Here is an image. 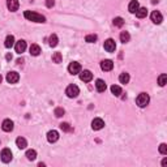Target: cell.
<instances>
[{"label":"cell","mask_w":167,"mask_h":167,"mask_svg":"<svg viewBox=\"0 0 167 167\" xmlns=\"http://www.w3.org/2000/svg\"><path fill=\"white\" fill-rule=\"evenodd\" d=\"M24 16H25L26 20L29 21H33V22H45L46 21V17L37 12H31V10H25L24 12Z\"/></svg>","instance_id":"1"},{"label":"cell","mask_w":167,"mask_h":167,"mask_svg":"<svg viewBox=\"0 0 167 167\" xmlns=\"http://www.w3.org/2000/svg\"><path fill=\"white\" fill-rule=\"evenodd\" d=\"M149 102H150V97H149V94H146V93L138 94L136 98V103L138 107H146L148 104H149Z\"/></svg>","instance_id":"2"},{"label":"cell","mask_w":167,"mask_h":167,"mask_svg":"<svg viewBox=\"0 0 167 167\" xmlns=\"http://www.w3.org/2000/svg\"><path fill=\"white\" fill-rule=\"evenodd\" d=\"M65 94H67V97L68 98H76L77 95L80 94V89H79V86L77 85H69L68 88L65 89Z\"/></svg>","instance_id":"3"},{"label":"cell","mask_w":167,"mask_h":167,"mask_svg":"<svg viewBox=\"0 0 167 167\" xmlns=\"http://www.w3.org/2000/svg\"><path fill=\"white\" fill-rule=\"evenodd\" d=\"M68 71L71 74H79L81 72V64L77 63V61H72L68 65Z\"/></svg>","instance_id":"4"},{"label":"cell","mask_w":167,"mask_h":167,"mask_svg":"<svg viewBox=\"0 0 167 167\" xmlns=\"http://www.w3.org/2000/svg\"><path fill=\"white\" fill-rule=\"evenodd\" d=\"M104 50H106L107 52H114V51L116 50V43H115L114 39L109 38L107 41H104Z\"/></svg>","instance_id":"5"},{"label":"cell","mask_w":167,"mask_h":167,"mask_svg":"<svg viewBox=\"0 0 167 167\" xmlns=\"http://www.w3.org/2000/svg\"><path fill=\"white\" fill-rule=\"evenodd\" d=\"M1 161L4 163H8L12 161V152H10V149H3L1 150Z\"/></svg>","instance_id":"6"},{"label":"cell","mask_w":167,"mask_h":167,"mask_svg":"<svg viewBox=\"0 0 167 167\" xmlns=\"http://www.w3.org/2000/svg\"><path fill=\"white\" fill-rule=\"evenodd\" d=\"M80 80L84 82H90L93 80V73L90 71H81L80 72Z\"/></svg>","instance_id":"7"},{"label":"cell","mask_w":167,"mask_h":167,"mask_svg":"<svg viewBox=\"0 0 167 167\" xmlns=\"http://www.w3.org/2000/svg\"><path fill=\"white\" fill-rule=\"evenodd\" d=\"M103 127H104V122L101 118H95V119L91 122V128H93L94 131H99V129H102Z\"/></svg>","instance_id":"8"},{"label":"cell","mask_w":167,"mask_h":167,"mask_svg":"<svg viewBox=\"0 0 167 167\" xmlns=\"http://www.w3.org/2000/svg\"><path fill=\"white\" fill-rule=\"evenodd\" d=\"M15 48H16V52L17 54H22L24 51L26 50V42L24 39H20L18 42L15 43Z\"/></svg>","instance_id":"9"},{"label":"cell","mask_w":167,"mask_h":167,"mask_svg":"<svg viewBox=\"0 0 167 167\" xmlns=\"http://www.w3.org/2000/svg\"><path fill=\"white\" fill-rule=\"evenodd\" d=\"M59 140V132L58 131H55V129H52V131H50L47 133V141L48 142H56Z\"/></svg>","instance_id":"10"},{"label":"cell","mask_w":167,"mask_h":167,"mask_svg":"<svg viewBox=\"0 0 167 167\" xmlns=\"http://www.w3.org/2000/svg\"><path fill=\"white\" fill-rule=\"evenodd\" d=\"M18 80H20V74L17 72H9L7 74V81L9 84H16L18 82Z\"/></svg>","instance_id":"11"},{"label":"cell","mask_w":167,"mask_h":167,"mask_svg":"<svg viewBox=\"0 0 167 167\" xmlns=\"http://www.w3.org/2000/svg\"><path fill=\"white\" fill-rule=\"evenodd\" d=\"M150 18H152V21L154 24H161L163 21V17H162V15H161V12H158V10H153V13H152V16H150Z\"/></svg>","instance_id":"12"},{"label":"cell","mask_w":167,"mask_h":167,"mask_svg":"<svg viewBox=\"0 0 167 167\" xmlns=\"http://www.w3.org/2000/svg\"><path fill=\"white\" fill-rule=\"evenodd\" d=\"M101 68H102V71L109 72L114 68V63H112V60H109V59H107V60H103L101 63Z\"/></svg>","instance_id":"13"},{"label":"cell","mask_w":167,"mask_h":167,"mask_svg":"<svg viewBox=\"0 0 167 167\" xmlns=\"http://www.w3.org/2000/svg\"><path fill=\"white\" fill-rule=\"evenodd\" d=\"M18 5H20L18 0H7V7L10 12H16L18 9Z\"/></svg>","instance_id":"14"},{"label":"cell","mask_w":167,"mask_h":167,"mask_svg":"<svg viewBox=\"0 0 167 167\" xmlns=\"http://www.w3.org/2000/svg\"><path fill=\"white\" fill-rule=\"evenodd\" d=\"M1 128L4 132H10L13 129V122L10 119H5L1 124Z\"/></svg>","instance_id":"15"},{"label":"cell","mask_w":167,"mask_h":167,"mask_svg":"<svg viewBox=\"0 0 167 167\" xmlns=\"http://www.w3.org/2000/svg\"><path fill=\"white\" fill-rule=\"evenodd\" d=\"M95 88H97V91H99V93H103L104 90L107 89V85H106V82L103 81V80H97L95 81Z\"/></svg>","instance_id":"16"},{"label":"cell","mask_w":167,"mask_h":167,"mask_svg":"<svg viewBox=\"0 0 167 167\" xmlns=\"http://www.w3.org/2000/svg\"><path fill=\"white\" fill-rule=\"evenodd\" d=\"M138 8H140V3L137 1V0H132V1L129 3V5H128V10L131 13H136Z\"/></svg>","instance_id":"17"},{"label":"cell","mask_w":167,"mask_h":167,"mask_svg":"<svg viewBox=\"0 0 167 167\" xmlns=\"http://www.w3.org/2000/svg\"><path fill=\"white\" fill-rule=\"evenodd\" d=\"M16 145H17L18 149H25V148L28 146V141H26L24 137H18V138L16 140Z\"/></svg>","instance_id":"18"},{"label":"cell","mask_w":167,"mask_h":167,"mask_svg":"<svg viewBox=\"0 0 167 167\" xmlns=\"http://www.w3.org/2000/svg\"><path fill=\"white\" fill-rule=\"evenodd\" d=\"M29 51H30V54L33 56H38L39 54H41V47H39L38 45H31L30 48H29Z\"/></svg>","instance_id":"19"},{"label":"cell","mask_w":167,"mask_h":167,"mask_svg":"<svg viewBox=\"0 0 167 167\" xmlns=\"http://www.w3.org/2000/svg\"><path fill=\"white\" fill-rule=\"evenodd\" d=\"M4 46L7 48H10L15 46V37L13 35H8L7 38H5V42H4Z\"/></svg>","instance_id":"20"},{"label":"cell","mask_w":167,"mask_h":167,"mask_svg":"<svg viewBox=\"0 0 167 167\" xmlns=\"http://www.w3.org/2000/svg\"><path fill=\"white\" fill-rule=\"evenodd\" d=\"M58 42H59L58 35H56V34H51L50 38H48V45H50L51 47H56V46H58Z\"/></svg>","instance_id":"21"},{"label":"cell","mask_w":167,"mask_h":167,"mask_svg":"<svg viewBox=\"0 0 167 167\" xmlns=\"http://www.w3.org/2000/svg\"><path fill=\"white\" fill-rule=\"evenodd\" d=\"M146 15H148V9H146V8H138L137 12H136V17H138V18L146 17Z\"/></svg>","instance_id":"22"},{"label":"cell","mask_w":167,"mask_h":167,"mask_svg":"<svg viewBox=\"0 0 167 167\" xmlns=\"http://www.w3.org/2000/svg\"><path fill=\"white\" fill-rule=\"evenodd\" d=\"M61 60H63V55H61L60 52H54V55H52V61L54 63L59 64V63H61Z\"/></svg>","instance_id":"23"},{"label":"cell","mask_w":167,"mask_h":167,"mask_svg":"<svg viewBox=\"0 0 167 167\" xmlns=\"http://www.w3.org/2000/svg\"><path fill=\"white\" fill-rule=\"evenodd\" d=\"M26 158H28L29 161H34L37 158V152L35 150H33V149L28 150V152H26Z\"/></svg>","instance_id":"24"},{"label":"cell","mask_w":167,"mask_h":167,"mask_svg":"<svg viewBox=\"0 0 167 167\" xmlns=\"http://www.w3.org/2000/svg\"><path fill=\"white\" fill-rule=\"evenodd\" d=\"M111 93L114 94L115 97H119L120 94H122V88H120V86H118V85H112L111 86Z\"/></svg>","instance_id":"25"},{"label":"cell","mask_w":167,"mask_h":167,"mask_svg":"<svg viewBox=\"0 0 167 167\" xmlns=\"http://www.w3.org/2000/svg\"><path fill=\"white\" fill-rule=\"evenodd\" d=\"M129 39H131V35H129L128 31H122V33H120V41L123 43L129 42Z\"/></svg>","instance_id":"26"},{"label":"cell","mask_w":167,"mask_h":167,"mask_svg":"<svg viewBox=\"0 0 167 167\" xmlns=\"http://www.w3.org/2000/svg\"><path fill=\"white\" fill-rule=\"evenodd\" d=\"M112 24H114V26H116V28H122V26L124 25V20H123L122 17H115Z\"/></svg>","instance_id":"27"},{"label":"cell","mask_w":167,"mask_h":167,"mask_svg":"<svg viewBox=\"0 0 167 167\" xmlns=\"http://www.w3.org/2000/svg\"><path fill=\"white\" fill-rule=\"evenodd\" d=\"M119 81L122 84H128L129 82V74L125 73V72H124V73H122L119 76Z\"/></svg>","instance_id":"28"},{"label":"cell","mask_w":167,"mask_h":167,"mask_svg":"<svg viewBox=\"0 0 167 167\" xmlns=\"http://www.w3.org/2000/svg\"><path fill=\"white\" fill-rule=\"evenodd\" d=\"M158 84H159V86H165L167 84V74H161L158 77Z\"/></svg>","instance_id":"29"},{"label":"cell","mask_w":167,"mask_h":167,"mask_svg":"<svg viewBox=\"0 0 167 167\" xmlns=\"http://www.w3.org/2000/svg\"><path fill=\"white\" fill-rule=\"evenodd\" d=\"M97 38H98V37H97L95 34H89V35L85 37V42H88V43H94V42L97 41Z\"/></svg>","instance_id":"30"},{"label":"cell","mask_w":167,"mask_h":167,"mask_svg":"<svg viewBox=\"0 0 167 167\" xmlns=\"http://www.w3.org/2000/svg\"><path fill=\"white\" fill-rule=\"evenodd\" d=\"M64 114H65V111H64L63 107H56L55 109V116L56 118H61Z\"/></svg>","instance_id":"31"},{"label":"cell","mask_w":167,"mask_h":167,"mask_svg":"<svg viewBox=\"0 0 167 167\" xmlns=\"http://www.w3.org/2000/svg\"><path fill=\"white\" fill-rule=\"evenodd\" d=\"M60 129H61V131H64V132H71L72 131L71 125H69L68 123H61V124H60Z\"/></svg>","instance_id":"32"},{"label":"cell","mask_w":167,"mask_h":167,"mask_svg":"<svg viewBox=\"0 0 167 167\" xmlns=\"http://www.w3.org/2000/svg\"><path fill=\"white\" fill-rule=\"evenodd\" d=\"M159 153H161V154H163V155L167 154V145L166 144H161L159 145Z\"/></svg>","instance_id":"33"},{"label":"cell","mask_w":167,"mask_h":167,"mask_svg":"<svg viewBox=\"0 0 167 167\" xmlns=\"http://www.w3.org/2000/svg\"><path fill=\"white\" fill-rule=\"evenodd\" d=\"M46 5L47 8H52L55 5V0H46Z\"/></svg>","instance_id":"34"},{"label":"cell","mask_w":167,"mask_h":167,"mask_svg":"<svg viewBox=\"0 0 167 167\" xmlns=\"http://www.w3.org/2000/svg\"><path fill=\"white\" fill-rule=\"evenodd\" d=\"M5 58H7V60H12V55H10V54H8Z\"/></svg>","instance_id":"35"},{"label":"cell","mask_w":167,"mask_h":167,"mask_svg":"<svg viewBox=\"0 0 167 167\" xmlns=\"http://www.w3.org/2000/svg\"><path fill=\"white\" fill-rule=\"evenodd\" d=\"M167 165V158H165V159L162 161V166H166Z\"/></svg>","instance_id":"36"},{"label":"cell","mask_w":167,"mask_h":167,"mask_svg":"<svg viewBox=\"0 0 167 167\" xmlns=\"http://www.w3.org/2000/svg\"><path fill=\"white\" fill-rule=\"evenodd\" d=\"M24 63V59H18L17 60V64H22Z\"/></svg>","instance_id":"37"},{"label":"cell","mask_w":167,"mask_h":167,"mask_svg":"<svg viewBox=\"0 0 167 167\" xmlns=\"http://www.w3.org/2000/svg\"><path fill=\"white\" fill-rule=\"evenodd\" d=\"M159 0H152V4H155V3H158Z\"/></svg>","instance_id":"38"},{"label":"cell","mask_w":167,"mask_h":167,"mask_svg":"<svg viewBox=\"0 0 167 167\" xmlns=\"http://www.w3.org/2000/svg\"><path fill=\"white\" fill-rule=\"evenodd\" d=\"M1 81H3V77H1V74H0V84H1Z\"/></svg>","instance_id":"39"}]
</instances>
